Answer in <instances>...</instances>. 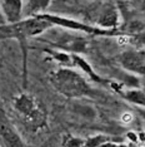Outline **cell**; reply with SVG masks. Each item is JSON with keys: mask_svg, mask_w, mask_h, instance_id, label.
I'll list each match as a JSON object with an SVG mask.
<instances>
[{"mask_svg": "<svg viewBox=\"0 0 145 147\" xmlns=\"http://www.w3.org/2000/svg\"><path fill=\"white\" fill-rule=\"evenodd\" d=\"M49 82L58 93L71 99L95 97L96 91L89 84L86 77L71 67H60L49 74Z\"/></svg>", "mask_w": 145, "mask_h": 147, "instance_id": "1", "label": "cell"}, {"mask_svg": "<svg viewBox=\"0 0 145 147\" xmlns=\"http://www.w3.org/2000/svg\"><path fill=\"white\" fill-rule=\"evenodd\" d=\"M13 108L28 131L38 132L48 125V112L45 106L28 93H20L13 99Z\"/></svg>", "mask_w": 145, "mask_h": 147, "instance_id": "2", "label": "cell"}, {"mask_svg": "<svg viewBox=\"0 0 145 147\" xmlns=\"http://www.w3.org/2000/svg\"><path fill=\"white\" fill-rule=\"evenodd\" d=\"M51 26L50 23L39 18L38 15L28 16L18 23H5L0 25V40L16 39L20 42L21 47H25L29 38L44 34Z\"/></svg>", "mask_w": 145, "mask_h": 147, "instance_id": "3", "label": "cell"}, {"mask_svg": "<svg viewBox=\"0 0 145 147\" xmlns=\"http://www.w3.org/2000/svg\"><path fill=\"white\" fill-rule=\"evenodd\" d=\"M39 18L44 19V20L49 22L53 26H60V28L68 29V30L72 32H80L88 35H94V36H114V35H120L123 34L118 29H104L100 26H94L86 23L79 22L76 19L67 18V16L61 15H55V14H49V13H40L36 14Z\"/></svg>", "mask_w": 145, "mask_h": 147, "instance_id": "4", "label": "cell"}, {"mask_svg": "<svg viewBox=\"0 0 145 147\" xmlns=\"http://www.w3.org/2000/svg\"><path fill=\"white\" fill-rule=\"evenodd\" d=\"M0 142L4 147H28L1 106H0Z\"/></svg>", "mask_w": 145, "mask_h": 147, "instance_id": "5", "label": "cell"}, {"mask_svg": "<svg viewBox=\"0 0 145 147\" xmlns=\"http://www.w3.org/2000/svg\"><path fill=\"white\" fill-rule=\"evenodd\" d=\"M125 71L136 76H145V51H128L116 58Z\"/></svg>", "mask_w": 145, "mask_h": 147, "instance_id": "6", "label": "cell"}, {"mask_svg": "<svg viewBox=\"0 0 145 147\" xmlns=\"http://www.w3.org/2000/svg\"><path fill=\"white\" fill-rule=\"evenodd\" d=\"M0 10L6 23H18L23 19L24 3L23 0H1Z\"/></svg>", "mask_w": 145, "mask_h": 147, "instance_id": "7", "label": "cell"}, {"mask_svg": "<svg viewBox=\"0 0 145 147\" xmlns=\"http://www.w3.org/2000/svg\"><path fill=\"white\" fill-rule=\"evenodd\" d=\"M119 24V13L114 6L109 5L103 10L98 19V26L104 29H116Z\"/></svg>", "mask_w": 145, "mask_h": 147, "instance_id": "8", "label": "cell"}, {"mask_svg": "<svg viewBox=\"0 0 145 147\" xmlns=\"http://www.w3.org/2000/svg\"><path fill=\"white\" fill-rule=\"evenodd\" d=\"M121 94H123L125 99H128L129 102L134 103V105L145 107V92L144 91H140V89H130V91H124Z\"/></svg>", "mask_w": 145, "mask_h": 147, "instance_id": "9", "label": "cell"}, {"mask_svg": "<svg viewBox=\"0 0 145 147\" xmlns=\"http://www.w3.org/2000/svg\"><path fill=\"white\" fill-rule=\"evenodd\" d=\"M50 1L51 0H28V11L29 14H31L30 16L44 13Z\"/></svg>", "mask_w": 145, "mask_h": 147, "instance_id": "10", "label": "cell"}, {"mask_svg": "<svg viewBox=\"0 0 145 147\" xmlns=\"http://www.w3.org/2000/svg\"><path fill=\"white\" fill-rule=\"evenodd\" d=\"M85 138L78 136H72V135H65L63 137V147H83Z\"/></svg>", "mask_w": 145, "mask_h": 147, "instance_id": "11", "label": "cell"}, {"mask_svg": "<svg viewBox=\"0 0 145 147\" xmlns=\"http://www.w3.org/2000/svg\"><path fill=\"white\" fill-rule=\"evenodd\" d=\"M109 140H113V138L109 136H105V135L91 136V137H89V138H85L83 147H99L101 143L106 142Z\"/></svg>", "mask_w": 145, "mask_h": 147, "instance_id": "12", "label": "cell"}, {"mask_svg": "<svg viewBox=\"0 0 145 147\" xmlns=\"http://www.w3.org/2000/svg\"><path fill=\"white\" fill-rule=\"evenodd\" d=\"M99 147H128V146L124 145V143H119V142L113 141V140H109V141L101 143Z\"/></svg>", "mask_w": 145, "mask_h": 147, "instance_id": "13", "label": "cell"}, {"mask_svg": "<svg viewBox=\"0 0 145 147\" xmlns=\"http://www.w3.org/2000/svg\"><path fill=\"white\" fill-rule=\"evenodd\" d=\"M5 19H4V16H3V14H1V10H0V25L1 24H5Z\"/></svg>", "mask_w": 145, "mask_h": 147, "instance_id": "14", "label": "cell"}]
</instances>
